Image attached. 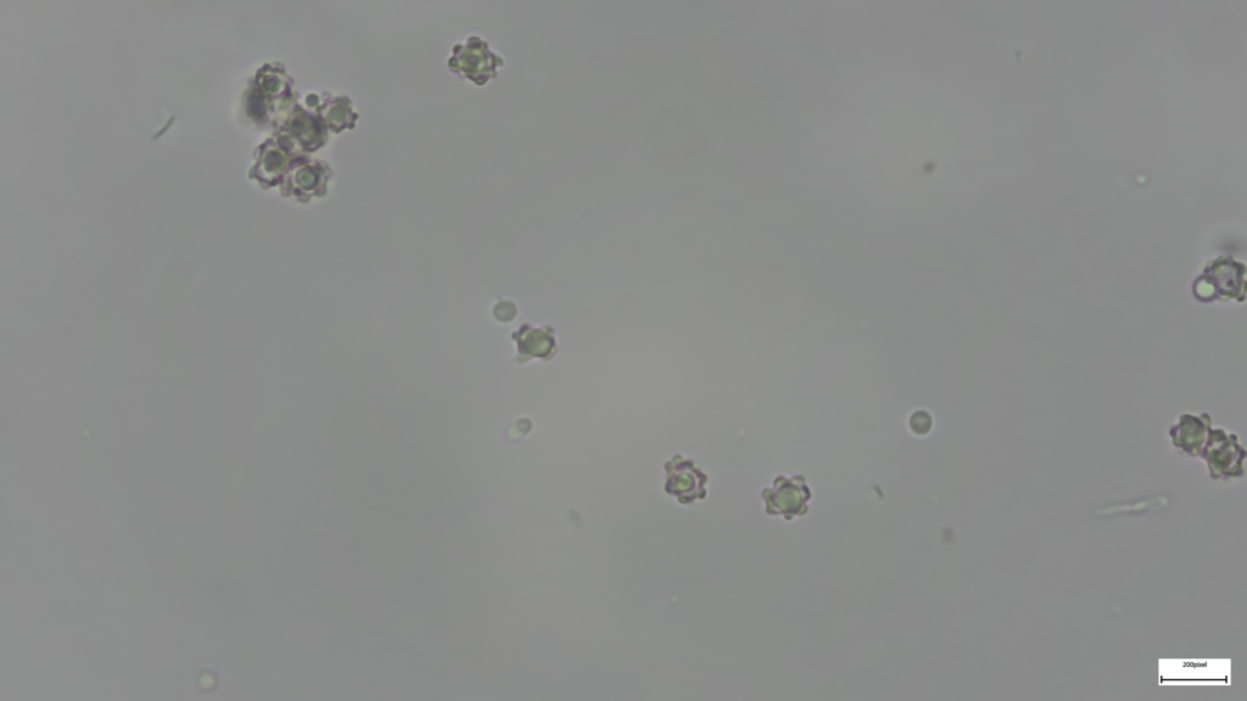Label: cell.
Masks as SVG:
<instances>
[{
    "label": "cell",
    "instance_id": "277c9868",
    "mask_svg": "<svg viewBox=\"0 0 1247 701\" xmlns=\"http://www.w3.org/2000/svg\"><path fill=\"white\" fill-rule=\"evenodd\" d=\"M452 59H455V70H460L462 74L479 83L489 80L483 70L489 77L495 76L496 66L500 61L497 56L489 52L484 43L478 41V38H474V41L462 47V50H457V55Z\"/></svg>",
    "mask_w": 1247,
    "mask_h": 701
},
{
    "label": "cell",
    "instance_id": "5b68a950",
    "mask_svg": "<svg viewBox=\"0 0 1247 701\" xmlns=\"http://www.w3.org/2000/svg\"><path fill=\"white\" fill-rule=\"evenodd\" d=\"M298 166L292 179L295 195L311 198L323 194L331 176L328 166L306 159L301 160Z\"/></svg>",
    "mask_w": 1247,
    "mask_h": 701
},
{
    "label": "cell",
    "instance_id": "8992f818",
    "mask_svg": "<svg viewBox=\"0 0 1247 701\" xmlns=\"http://www.w3.org/2000/svg\"><path fill=\"white\" fill-rule=\"evenodd\" d=\"M293 136L306 150H316L324 142L323 127L317 117L307 114L305 110L296 111L290 125Z\"/></svg>",
    "mask_w": 1247,
    "mask_h": 701
},
{
    "label": "cell",
    "instance_id": "52a82bcc",
    "mask_svg": "<svg viewBox=\"0 0 1247 701\" xmlns=\"http://www.w3.org/2000/svg\"><path fill=\"white\" fill-rule=\"evenodd\" d=\"M321 116L322 120L326 121L334 131L344 130L345 126L352 125L351 120L355 119L348 99L343 98L334 99L324 105Z\"/></svg>",
    "mask_w": 1247,
    "mask_h": 701
},
{
    "label": "cell",
    "instance_id": "6da1fadb",
    "mask_svg": "<svg viewBox=\"0 0 1247 701\" xmlns=\"http://www.w3.org/2000/svg\"><path fill=\"white\" fill-rule=\"evenodd\" d=\"M1244 263L1222 256L1210 262L1194 284V295L1202 302L1238 301L1246 297Z\"/></svg>",
    "mask_w": 1247,
    "mask_h": 701
},
{
    "label": "cell",
    "instance_id": "7a4b0ae2",
    "mask_svg": "<svg viewBox=\"0 0 1247 701\" xmlns=\"http://www.w3.org/2000/svg\"><path fill=\"white\" fill-rule=\"evenodd\" d=\"M1200 456L1205 459L1213 480L1243 478L1245 474L1246 452L1239 443V437L1228 434L1226 430L1211 429Z\"/></svg>",
    "mask_w": 1247,
    "mask_h": 701
},
{
    "label": "cell",
    "instance_id": "3957f363",
    "mask_svg": "<svg viewBox=\"0 0 1247 701\" xmlns=\"http://www.w3.org/2000/svg\"><path fill=\"white\" fill-rule=\"evenodd\" d=\"M1211 431V417L1209 414H1201L1200 417L1193 414H1183L1179 422L1170 429L1173 446L1178 450L1187 453L1190 457L1200 456L1202 450L1209 439Z\"/></svg>",
    "mask_w": 1247,
    "mask_h": 701
}]
</instances>
